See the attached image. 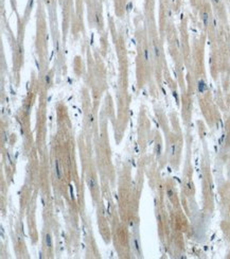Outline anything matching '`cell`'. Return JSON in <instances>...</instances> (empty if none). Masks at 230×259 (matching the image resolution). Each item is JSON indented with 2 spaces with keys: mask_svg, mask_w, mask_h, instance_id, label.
Returning a JSON list of instances; mask_svg holds the SVG:
<instances>
[{
  "mask_svg": "<svg viewBox=\"0 0 230 259\" xmlns=\"http://www.w3.org/2000/svg\"><path fill=\"white\" fill-rule=\"evenodd\" d=\"M131 249L134 250V252L138 255V256H140V254H141V251H140V246H139V243H138V241L136 240V239H133L131 240Z\"/></svg>",
  "mask_w": 230,
  "mask_h": 259,
  "instance_id": "cell-1",
  "label": "cell"
},
{
  "mask_svg": "<svg viewBox=\"0 0 230 259\" xmlns=\"http://www.w3.org/2000/svg\"><path fill=\"white\" fill-rule=\"evenodd\" d=\"M45 244L47 245V247H49V249H51L53 243H52V237L50 235V233H47L45 235Z\"/></svg>",
  "mask_w": 230,
  "mask_h": 259,
  "instance_id": "cell-2",
  "label": "cell"
},
{
  "mask_svg": "<svg viewBox=\"0 0 230 259\" xmlns=\"http://www.w3.org/2000/svg\"><path fill=\"white\" fill-rule=\"evenodd\" d=\"M56 175L58 179L62 178V170H61V166L58 160H56Z\"/></svg>",
  "mask_w": 230,
  "mask_h": 259,
  "instance_id": "cell-3",
  "label": "cell"
},
{
  "mask_svg": "<svg viewBox=\"0 0 230 259\" xmlns=\"http://www.w3.org/2000/svg\"><path fill=\"white\" fill-rule=\"evenodd\" d=\"M228 179L230 180V165H229V167H228Z\"/></svg>",
  "mask_w": 230,
  "mask_h": 259,
  "instance_id": "cell-4",
  "label": "cell"
}]
</instances>
